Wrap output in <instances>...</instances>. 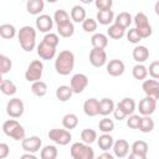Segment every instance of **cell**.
<instances>
[{"label": "cell", "mask_w": 159, "mask_h": 159, "mask_svg": "<svg viewBox=\"0 0 159 159\" xmlns=\"http://www.w3.org/2000/svg\"><path fill=\"white\" fill-rule=\"evenodd\" d=\"M75 66V55L70 50L61 51L55 60V70L61 76H67L72 72Z\"/></svg>", "instance_id": "1"}, {"label": "cell", "mask_w": 159, "mask_h": 159, "mask_svg": "<svg viewBox=\"0 0 159 159\" xmlns=\"http://www.w3.org/2000/svg\"><path fill=\"white\" fill-rule=\"evenodd\" d=\"M140 120H142V117H139L138 114H132L127 119V125L132 129H139Z\"/></svg>", "instance_id": "45"}, {"label": "cell", "mask_w": 159, "mask_h": 159, "mask_svg": "<svg viewBox=\"0 0 159 159\" xmlns=\"http://www.w3.org/2000/svg\"><path fill=\"white\" fill-rule=\"evenodd\" d=\"M17 39L21 48L31 52L36 46V30L31 26H22L17 32Z\"/></svg>", "instance_id": "2"}, {"label": "cell", "mask_w": 159, "mask_h": 159, "mask_svg": "<svg viewBox=\"0 0 159 159\" xmlns=\"http://www.w3.org/2000/svg\"><path fill=\"white\" fill-rule=\"evenodd\" d=\"M24 102L20 98H11L6 104V113L11 118H20L24 114Z\"/></svg>", "instance_id": "7"}, {"label": "cell", "mask_w": 159, "mask_h": 159, "mask_svg": "<svg viewBox=\"0 0 159 159\" xmlns=\"http://www.w3.org/2000/svg\"><path fill=\"white\" fill-rule=\"evenodd\" d=\"M91 43L93 46V48H102L104 50L108 45V36L102 34V32H97L91 37Z\"/></svg>", "instance_id": "19"}, {"label": "cell", "mask_w": 159, "mask_h": 159, "mask_svg": "<svg viewBox=\"0 0 159 159\" xmlns=\"http://www.w3.org/2000/svg\"><path fill=\"white\" fill-rule=\"evenodd\" d=\"M134 24H135V29H140V27H145V26H149V20H148V16L144 14V12H138L134 19H133Z\"/></svg>", "instance_id": "41"}, {"label": "cell", "mask_w": 159, "mask_h": 159, "mask_svg": "<svg viewBox=\"0 0 159 159\" xmlns=\"http://www.w3.org/2000/svg\"><path fill=\"white\" fill-rule=\"evenodd\" d=\"M132 21H133V17H132V15H130L129 12H127V11L119 12V14L116 16V19H114V24L119 25V26L123 27L124 30H125L127 27H129V25L132 24Z\"/></svg>", "instance_id": "24"}, {"label": "cell", "mask_w": 159, "mask_h": 159, "mask_svg": "<svg viewBox=\"0 0 159 159\" xmlns=\"http://www.w3.org/2000/svg\"><path fill=\"white\" fill-rule=\"evenodd\" d=\"M127 40H128L130 43H138V42L142 40V37L139 36V34H138V31H137L135 27L128 30V32H127Z\"/></svg>", "instance_id": "46"}, {"label": "cell", "mask_w": 159, "mask_h": 159, "mask_svg": "<svg viewBox=\"0 0 159 159\" xmlns=\"http://www.w3.org/2000/svg\"><path fill=\"white\" fill-rule=\"evenodd\" d=\"M97 26H98V22L97 20L92 19V17H87L83 22H82V29L86 31V32H94L97 30Z\"/></svg>", "instance_id": "43"}, {"label": "cell", "mask_w": 159, "mask_h": 159, "mask_svg": "<svg viewBox=\"0 0 159 159\" xmlns=\"http://www.w3.org/2000/svg\"><path fill=\"white\" fill-rule=\"evenodd\" d=\"M137 31H138V34H139V36H140L142 39H148V37L152 35V32H153L150 25H149V26H145V27L137 29Z\"/></svg>", "instance_id": "49"}, {"label": "cell", "mask_w": 159, "mask_h": 159, "mask_svg": "<svg viewBox=\"0 0 159 159\" xmlns=\"http://www.w3.org/2000/svg\"><path fill=\"white\" fill-rule=\"evenodd\" d=\"M53 19L50 16V15H46V14H42L40 15L35 24H36V29L41 32H50V30H52V26H53Z\"/></svg>", "instance_id": "13"}, {"label": "cell", "mask_w": 159, "mask_h": 159, "mask_svg": "<svg viewBox=\"0 0 159 159\" xmlns=\"http://www.w3.org/2000/svg\"><path fill=\"white\" fill-rule=\"evenodd\" d=\"M48 138L55 142L56 144L58 145H67L71 139H72V135L70 133V130L67 129H60V128H53V129H50L48 132Z\"/></svg>", "instance_id": "6"}, {"label": "cell", "mask_w": 159, "mask_h": 159, "mask_svg": "<svg viewBox=\"0 0 159 159\" xmlns=\"http://www.w3.org/2000/svg\"><path fill=\"white\" fill-rule=\"evenodd\" d=\"M113 116H114V118L116 119H118V120H122V119H125L128 116L120 109V107H118V106H116V108H114V111H113Z\"/></svg>", "instance_id": "50"}, {"label": "cell", "mask_w": 159, "mask_h": 159, "mask_svg": "<svg viewBox=\"0 0 159 159\" xmlns=\"http://www.w3.org/2000/svg\"><path fill=\"white\" fill-rule=\"evenodd\" d=\"M154 11H155V14L159 16V1L155 2V5H154Z\"/></svg>", "instance_id": "55"}, {"label": "cell", "mask_w": 159, "mask_h": 159, "mask_svg": "<svg viewBox=\"0 0 159 159\" xmlns=\"http://www.w3.org/2000/svg\"><path fill=\"white\" fill-rule=\"evenodd\" d=\"M148 73L152 76L153 80H159V61H153L149 65Z\"/></svg>", "instance_id": "47"}, {"label": "cell", "mask_w": 159, "mask_h": 159, "mask_svg": "<svg viewBox=\"0 0 159 159\" xmlns=\"http://www.w3.org/2000/svg\"><path fill=\"white\" fill-rule=\"evenodd\" d=\"M78 124V117L75 113H67L66 116H63L62 118V125L65 127V129H75Z\"/></svg>", "instance_id": "28"}, {"label": "cell", "mask_w": 159, "mask_h": 159, "mask_svg": "<svg viewBox=\"0 0 159 159\" xmlns=\"http://www.w3.org/2000/svg\"><path fill=\"white\" fill-rule=\"evenodd\" d=\"M116 108V104L113 102V99L111 98H102L99 101V114L103 116V117H107L109 116L111 113H113Z\"/></svg>", "instance_id": "18"}, {"label": "cell", "mask_w": 159, "mask_h": 159, "mask_svg": "<svg viewBox=\"0 0 159 159\" xmlns=\"http://www.w3.org/2000/svg\"><path fill=\"white\" fill-rule=\"evenodd\" d=\"M2 132L12 138L14 140H24L26 137H25V129L24 127L16 120V119H7L2 123Z\"/></svg>", "instance_id": "3"}, {"label": "cell", "mask_w": 159, "mask_h": 159, "mask_svg": "<svg viewBox=\"0 0 159 159\" xmlns=\"http://www.w3.org/2000/svg\"><path fill=\"white\" fill-rule=\"evenodd\" d=\"M57 154H58V152L55 145H45L41 149L40 157H41V159H56Z\"/></svg>", "instance_id": "36"}, {"label": "cell", "mask_w": 159, "mask_h": 159, "mask_svg": "<svg viewBox=\"0 0 159 159\" xmlns=\"http://www.w3.org/2000/svg\"><path fill=\"white\" fill-rule=\"evenodd\" d=\"M53 21L56 22L57 26L65 25V24L70 22V15H68V12H67L66 10L58 9V10H56L55 14H53Z\"/></svg>", "instance_id": "33"}, {"label": "cell", "mask_w": 159, "mask_h": 159, "mask_svg": "<svg viewBox=\"0 0 159 159\" xmlns=\"http://www.w3.org/2000/svg\"><path fill=\"white\" fill-rule=\"evenodd\" d=\"M37 55L42 60H52L56 56V47L50 46L46 42L41 41L37 46Z\"/></svg>", "instance_id": "16"}, {"label": "cell", "mask_w": 159, "mask_h": 159, "mask_svg": "<svg viewBox=\"0 0 159 159\" xmlns=\"http://www.w3.org/2000/svg\"><path fill=\"white\" fill-rule=\"evenodd\" d=\"M57 34L62 37H71L73 34H75V26L70 21L65 25H60L57 26Z\"/></svg>", "instance_id": "38"}, {"label": "cell", "mask_w": 159, "mask_h": 159, "mask_svg": "<svg viewBox=\"0 0 159 159\" xmlns=\"http://www.w3.org/2000/svg\"><path fill=\"white\" fill-rule=\"evenodd\" d=\"M81 139H82V143L84 144H92L93 142H96L97 138V132L94 129H91V128H86L81 132Z\"/></svg>", "instance_id": "32"}, {"label": "cell", "mask_w": 159, "mask_h": 159, "mask_svg": "<svg viewBox=\"0 0 159 159\" xmlns=\"http://www.w3.org/2000/svg\"><path fill=\"white\" fill-rule=\"evenodd\" d=\"M10 153V148L6 143H1L0 144V159H5Z\"/></svg>", "instance_id": "51"}, {"label": "cell", "mask_w": 159, "mask_h": 159, "mask_svg": "<svg viewBox=\"0 0 159 159\" xmlns=\"http://www.w3.org/2000/svg\"><path fill=\"white\" fill-rule=\"evenodd\" d=\"M132 75H133V77H134L135 80H139V81L144 80V81H145V78H147V76H148V68H147L143 63H137V65L132 68Z\"/></svg>", "instance_id": "30"}, {"label": "cell", "mask_w": 159, "mask_h": 159, "mask_svg": "<svg viewBox=\"0 0 159 159\" xmlns=\"http://www.w3.org/2000/svg\"><path fill=\"white\" fill-rule=\"evenodd\" d=\"M124 70H125V66H124V62L118 60V58H114V60H111L108 63H107V72L108 75L113 76V77H118V76H122L124 73Z\"/></svg>", "instance_id": "14"}, {"label": "cell", "mask_w": 159, "mask_h": 159, "mask_svg": "<svg viewBox=\"0 0 159 159\" xmlns=\"http://www.w3.org/2000/svg\"><path fill=\"white\" fill-rule=\"evenodd\" d=\"M148 149H149L148 143L144 142V140H135L132 144V152L137 153V154H140V155H147Z\"/></svg>", "instance_id": "40"}, {"label": "cell", "mask_w": 159, "mask_h": 159, "mask_svg": "<svg viewBox=\"0 0 159 159\" xmlns=\"http://www.w3.org/2000/svg\"><path fill=\"white\" fill-rule=\"evenodd\" d=\"M107 35H108L111 39H113V40H119V39H122V37L125 35V30H124L123 27H120L119 25L113 24V25H111V26L108 27Z\"/></svg>", "instance_id": "29"}, {"label": "cell", "mask_w": 159, "mask_h": 159, "mask_svg": "<svg viewBox=\"0 0 159 159\" xmlns=\"http://www.w3.org/2000/svg\"><path fill=\"white\" fill-rule=\"evenodd\" d=\"M20 159H37V158L34 154H31V153H25V154H22L20 157Z\"/></svg>", "instance_id": "54"}, {"label": "cell", "mask_w": 159, "mask_h": 159, "mask_svg": "<svg viewBox=\"0 0 159 159\" xmlns=\"http://www.w3.org/2000/svg\"><path fill=\"white\" fill-rule=\"evenodd\" d=\"M43 72V63L40 60H34L29 66L25 72V78L27 82H37L41 80Z\"/></svg>", "instance_id": "5"}, {"label": "cell", "mask_w": 159, "mask_h": 159, "mask_svg": "<svg viewBox=\"0 0 159 159\" xmlns=\"http://www.w3.org/2000/svg\"><path fill=\"white\" fill-rule=\"evenodd\" d=\"M94 159H114V157H113L111 153L104 152V153H102L101 155H98V157H97V158H94Z\"/></svg>", "instance_id": "52"}, {"label": "cell", "mask_w": 159, "mask_h": 159, "mask_svg": "<svg viewBox=\"0 0 159 159\" xmlns=\"http://www.w3.org/2000/svg\"><path fill=\"white\" fill-rule=\"evenodd\" d=\"M73 94V91L70 86H60L56 89V98L61 102H67Z\"/></svg>", "instance_id": "25"}, {"label": "cell", "mask_w": 159, "mask_h": 159, "mask_svg": "<svg viewBox=\"0 0 159 159\" xmlns=\"http://www.w3.org/2000/svg\"><path fill=\"white\" fill-rule=\"evenodd\" d=\"M45 7V2L42 0H29L26 2V10L31 15H39Z\"/></svg>", "instance_id": "22"}, {"label": "cell", "mask_w": 159, "mask_h": 159, "mask_svg": "<svg viewBox=\"0 0 159 159\" xmlns=\"http://www.w3.org/2000/svg\"><path fill=\"white\" fill-rule=\"evenodd\" d=\"M98 128L101 132H103V134H109L113 129H114V122L108 118V117H104L99 120L98 123Z\"/></svg>", "instance_id": "37"}, {"label": "cell", "mask_w": 159, "mask_h": 159, "mask_svg": "<svg viewBox=\"0 0 159 159\" xmlns=\"http://www.w3.org/2000/svg\"><path fill=\"white\" fill-rule=\"evenodd\" d=\"M12 67V62L11 60L5 56V55H0V72L1 75H6Z\"/></svg>", "instance_id": "42"}, {"label": "cell", "mask_w": 159, "mask_h": 159, "mask_svg": "<svg viewBox=\"0 0 159 159\" xmlns=\"http://www.w3.org/2000/svg\"><path fill=\"white\" fill-rule=\"evenodd\" d=\"M83 112L88 117H96L99 114V101L97 98H88L83 103Z\"/></svg>", "instance_id": "15"}, {"label": "cell", "mask_w": 159, "mask_h": 159, "mask_svg": "<svg viewBox=\"0 0 159 159\" xmlns=\"http://www.w3.org/2000/svg\"><path fill=\"white\" fill-rule=\"evenodd\" d=\"M41 145H42V140L40 137L37 135H31V137H27L25 138L22 142H21V147L22 149L26 152V153H36L41 149Z\"/></svg>", "instance_id": "9"}, {"label": "cell", "mask_w": 159, "mask_h": 159, "mask_svg": "<svg viewBox=\"0 0 159 159\" xmlns=\"http://www.w3.org/2000/svg\"><path fill=\"white\" fill-rule=\"evenodd\" d=\"M113 153L117 158H124L129 153V143L125 139H118L113 144Z\"/></svg>", "instance_id": "17"}, {"label": "cell", "mask_w": 159, "mask_h": 159, "mask_svg": "<svg viewBox=\"0 0 159 159\" xmlns=\"http://www.w3.org/2000/svg\"><path fill=\"white\" fill-rule=\"evenodd\" d=\"M97 143H98V147H99L103 152H107V150H109L111 148H113L114 140H113V137H112L111 134H102V135H99V138L97 139Z\"/></svg>", "instance_id": "26"}, {"label": "cell", "mask_w": 159, "mask_h": 159, "mask_svg": "<svg viewBox=\"0 0 159 159\" xmlns=\"http://www.w3.org/2000/svg\"><path fill=\"white\" fill-rule=\"evenodd\" d=\"M94 5L98 9V11H104V10H111L113 1L112 0H96Z\"/></svg>", "instance_id": "48"}, {"label": "cell", "mask_w": 159, "mask_h": 159, "mask_svg": "<svg viewBox=\"0 0 159 159\" xmlns=\"http://www.w3.org/2000/svg\"><path fill=\"white\" fill-rule=\"evenodd\" d=\"M0 91L6 96H14L17 91L16 84L10 80H2L0 84Z\"/></svg>", "instance_id": "31"}, {"label": "cell", "mask_w": 159, "mask_h": 159, "mask_svg": "<svg viewBox=\"0 0 159 159\" xmlns=\"http://www.w3.org/2000/svg\"><path fill=\"white\" fill-rule=\"evenodd\" d=\"M43 42H46L47 45H50V46H53V47H57V45H58V42H60V37H58V35L57 34H53V32H48V34H46L45 36H43V40H42Z\"/></svg>", "instance_id": "44"}, {"label": "cell", "mask_w": 159, "mask_h": 159, "mask_svg": "<svg viewBox=\"0 0 159 159\" xmlns=\"http://www.w3.org/2000/svg\"><path fill=\"white\" fill-rule=\"evenodd\" d=\"M96 20H97V22H99L101 25H109V24H112V22L114 21V12H113V10L98 11Z\"/></svg>", "instance_id": "23"}, {"label": "cell", "mask_w": 159, "mask_h": 159, "mask_svg": "<svg viewBox=\"0 0 159 159\" xmlns=\"http://www.w3.org/2000/svg\"><path fill=\"white\" fill-rule=\"evenodd\" d=\"M148 57H149V50H148L145 46L139 45V46H135V47L133 48V58H134V61H137L138 63L145 62V61L148 60Z\"/></svg>", "instance_id": "20"}, {"label": "cell", "mask_w": 159, "mask_h": 159, "mask_svg": "<svg viewBox=\"0 0 159 159\" xmlns=\"http://www.w3.org/2000/svg\"><path fill=\"white\" fill-rule=\"evenodd\" d=\"M153 129H154V120L150 118V116L142 117L140 125H139V130H140L142 133H150Z\"/></svg>", "instance_id": "39"}, {"label": "cell", "mask_w": 159, "mask_h": 159, "mask_svg": "<svg viewBox=\"0 0 159 159\" xmlns=\"http://www.w3.org/2000/svg\"><path fill=\"white\" fill-rule=\"evenodd\" d=\"M89 62L93 67H102L107 63V53L102 48H92L89 52Z\"/></svg>", "instance_id": "11"}, {"label": "cell", "mask_w": 159, "mask_h": 159, "mask_svg": "<svg viewBox=\"0 0 159 159\" xmlns=\"http://www.w3.org/2000/svg\"><path fill=\"white\" fill-rule=\"evenodd\" d=\"M87 86H88V77L84 73H76L72 76L70 87L72 88L73 93H82Z\"/></svg>", "instance_id": "8"}, {"label": "cell", "mask_w": 159, "mask_h": 159, "mask_svg": "<svg viewBox=\"0 0 159 159\" xmlns=\"http://www.w3.org/2000/svg\"><path fill=\"white\" fill-rule=\"evenodd\" d=\"M142 89L144 91L145 96L159 99V82L157 80H145L142 84Z\"/></svg>", "instance_id": "12"}, {"label": "cell", "mask_w": 159, "mask_h": 159, "mask_svg": "<svg viewBox=\"0 0 159 159\" xmlns=\"http://www.w3.org/2000/svg\"><path fill=\"white\" fill-rule=\"evenodd\" d=\"M71 157L73 159H94V152L93 149L84 143L76 142L70 148Z\"/></svg>", "instance_id": "4"}, {"label": "cell", "mask_w": 159, "mask_h": 159, "mask_svg": "<svg viewBox=\"0 0 159 159\" xmlns=\"http://www.w3.org/2000/svg\"><path fill=\"white\" fill-rule=\"evenodd\" d=\"M157 108V99H154L153 97H148L145 96L143 99H140L139 104H138V111L142 116H150L155 112Z\"/></svg>", "instance_id": "10"}, {"label": "cell", "mask_w": 159, "mask_h": 159, "mask_svg": "<svg viewBox=\"0 0 159 159\" xmlns=\"http://www.w3.org/2000/svg\"><path fill=\"white\" fill-rule=\"evenodd\" d=\"M31 92L37 97H43L47 93V84L43 81H37L31 84Z\"/></svg>", "instance_id": "35"}, {"label": "cell", "mask_w": 159, "mask_h": 159, "mask_svg": "<svg viewBox=\"0 0 159 159\" xmlns=\"http://www.w3.org/2000/svg\"><path fill=\"white\" fill-rule=\"evenodd\" d=\"M71 19L75 22H83L87 17H86V10L83 6L81 5H75L71 10Z\"/></svg>", "instance_id": "27"}, {"label": "cell", "mask_w": 159, "mask_h": 159, "mask_svg": "<svg viewBox=\"0 0 159 159\" xmlns=\"http://www.w3.org/2000/svg\"><path fill=\"white\" fill-rule=\"evenodd\" d=\"M16 35V29L11 24H2L0 25V36L2 39L10 40Z\"/></svg>", "instance_id": "34"}, {"label": "cell", "mask_w": 159, "mask_h": 159, "mask_svg": "<svg viewBox=\"0 0 159 159\" xmlns=\"http://www.w3.org/2000/svg\"><path fill=\"white\" fill-rule=\"evenodd\" d=\"M117 106L120 107V109H122L127 116L134 114V111H135V102H134L133 98L125 97V98H123L120 102H118Z\"/></svg>", "instance_id": "21"}, {"label": "cell", "mask_w": 159, "mask_h": 159, "mask_svg": "<svg viewBox=\"0 0 159 159\" xmlns=\"http://www.w3.org/2000/svg\"><path fill=\"white\" fill-rule=\"evenodd\" d=\"M128 159H147V155H140V154H137V153H130Z\"/></svg>", "instance_id": "53"}]
</instances>
